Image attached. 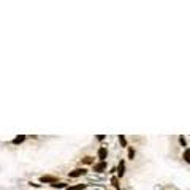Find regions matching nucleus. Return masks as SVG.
Returning <instances> with one entry per match:
<instances>
[{"label":"nucleus","mask_w":190,"mask_h":190,"mask_svg":"<svg viewBox=\"0 0 190 190\" xmlns=\"http://www.w3.org/2000/svg\"><path fill=\"white\" fill-rule=\"evenodd\" d=\"M87 171H86V168H76V169H73V171H70V177H79V176H84Z\"/></svg>","instance_id":"1"},{"label":"nucleus","mask_w":190,"mask_h":190,"mask_svg":"<svg viewBox=\"0 0 190 190\" xmlns=\"http://www.w3.org/2000/svg\"><path fill=\"white\" fill-rule=\"evenodd\" d=\"M40 182H44V184H55V182H57V177H55V176H41V177H40Z\"/></svg>","instance_id":"2"},{"label":"nucleus","mask_w":190,"mask_h":190,"mask_svg":"<svg viewBox=\"0 0 190 190\" xmlns=\"http://www.w3.org/2000/svg\"><path fill=\"white\" fill-rule=\"evenodd\" d=\"M106 169V162H98L97 165H93V171L95 173H103Z\"/></svg>","instance_id":"3"},{"label":"nucleus","mask_w":190,"mask_h":190,"mask_svg":"<svg viewBox=\"0 0 190 190\" xmlns=\"http://www.w3.org/2000/svg\"><path fill=\"white\" fill-rule=\"evenodd\" d=\"M124 174H125V162L120 160V162H119V165H117V176L122 177Z\"/></svg>","instance_id":"4"},{"label":"nucleus","mask_w":190,"mask_h":190,"mask_svg":"<svg viewBox=\"0 0 190 190\" xmlns=\"http://www.w3.org/2000/svg\"><path fill=\"white\" fill-rule=\"evenodd\" d=\"M108 157V150H106V147H100L98 149V158H100V162H104V158Z\"/></svg>","instance_id":"5"},{"label":"nucleus","mask_w":190,"mask_h":190,"mask_svg":"<svg viewBox=\"0 0 190 190\" xmlns=\"http://www.w3.org/2000/svg\"><path fill=\"white\" fill-rule=\"evenodd\" d=\"M111 184L114 185V188H116V190H120V184H119V179H117V176L111 177Z\"/></svg>","instance_id":"6"},{"label":"nucleus","mask_w":190,"mask_h":190,"mask_svg":"<svg viewBox=\"0 0 190 190\" xmlns=\"http://www.w3.org/2000/svg\"><path fill=\"white\" fill-rule=\"evenodd\" d=\"M24 139H25V136H24V135H21V136H16L11 142H13V144H21V142H22Z\"/></svg>","instance_id":"7"},{"label":"nucleus","mask_w":190,"mask_h":190,"mask_svg":"<svg viewBox=\"0 0 190 190\" xmlns=\"http://www.w3.org/2000/svg\"><path fill=\"white\" fill-rule=\"evenodd\" d=\"M86 185L84 184H79V185H73V187H66L65 190H82Z\"/></svg>","instance_id":"8"},{"label":"nucleus","mask_w":190,"mask_h":190,"mask_svg":"<svg viewBox=\"0 0 190 190\" xmlns=\"http://www.w3.org/2000/svg\"><path fill=\"white\" fill-rule=\"evenodd\" d=\"M119 142H120L122 147H127V139H125V136H124V135L119 136Z\"/></svg>","instance_id":"9"},{"label":"nucleus","mask_w":190,"mask_h":190,"mask_svg":"<svg viewBox=\"0 0 190 190\" xmlns=\"http://www.w3.org/2000/svg\"><path fill=\"white\" fill-rule=\"evenodd\" d=\"M184 160L187 162V163H190V149H185V152H184Z\"/></svg>","instance_id":"10"},{"label":"nucleus","mask_w":190,"mask_h":190,"mask_svg":"<svg viewBox=\"0 0 190 190\" xmlns=\"http://www.w3.org/2000/svg\"><path fill=\"white\" fill-rule=\"evenodd\" d=\"M82 163H86V165L93 163V157H86V158H82Z\"/></svg>","instance_id":"11"},{"label":"nucleus","mask_w":190,"mask_h":190,"mask_svg":"<svg viewBox=\"0 0 190 190\" xmlns=\"http://www.w3.org/2000/svg\"><path fill=\"white\" fill-rule=\"evenodd\" d=\"M128 158H130V160L135 158V150H133L131 147H128Z\"/></svg>","instance_id":"12"},{"label":"nucleus","mask_w":190,"mask_h":190,"mask_svg":"<svg viewBox=\"0 0 190 190\" xmlns=\"http://www.w3.org/2000/svg\"><path fill=\"white\" fill-rule=\"evenodd\" d=\"M51 185H52L54 188H66V185L62 184V182H60V184H57V182H55V184H51Z\"/></svg>","instance_id":"13"},{"label":"nucleus","mask_w":190,"mask_h":190,"mask_svg":"<svg viewBox=\"0 0 190 190\" xmlns=\"http://www.w3.org/2000/svg\"><path fill=\"white\" fill-rule=\"evenodd\" d=\"M179 142H180V146H182V147L187 146V142H185V138H184V136H179Z\"/></svg>","instance_id":"14"}]
</instances>
